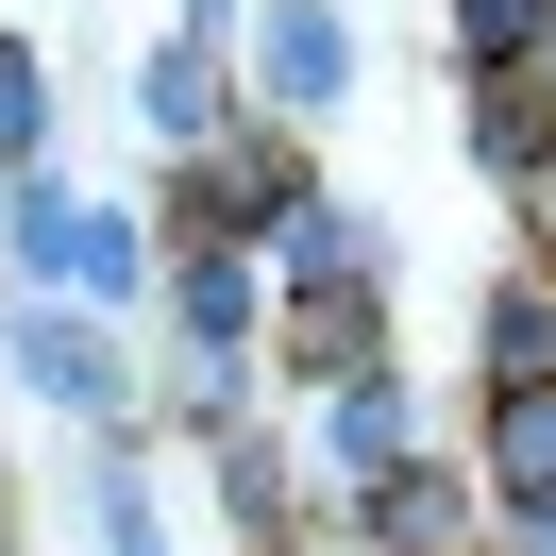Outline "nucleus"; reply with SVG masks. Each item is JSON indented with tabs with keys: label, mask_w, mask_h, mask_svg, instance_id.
Listing matches in <instances>:
<instances>
[{
	"label": "nucleus",
	"mask_w": 556,
	"mask_h": 556,
	"mask_svg": "<svg viewBox=\"0 0 556 556\" xmlns=\"http://www.w3.org/2000/svg\"><path fill=\"white\" fill-rule=\"evenodd\" d=\"M270 85H287V102H338V17L287 0V17H270Z\"/></svg>",
	"instance_id": "obj_2"
},
{
	"label": "nucleus",
	"mask_w": 556,
	"mask_h": 556,
	"mask_svg": "<svg viewBox=\"0 0 556 556\" xmlns=\"http://www.w3.org/2000/svg\"><path fill=\"white\" fill-rule=\"evenodd\" d=\"M186 320H203V338H237V320H253V270H237V253H203V270H186Z\"/></svg>",
	"instance_id": "obj_4"
},
{
	"label": "nucleus",
	"mask_w": 556,
	"mask_h": 556,
	"mask_svg": "<svg viewBox=\"0 0 556 556\" xmlns=\"http://www.w3.org/2000/svg\"><path fill=\"white\" fill-rule=\"evenodd\" d=\"M540 17H556V0H455V35H472V51H522Z\"/></svg>",
	"instance_id": "obj_5"
},
{
	"label": "nucleus",
	"mask_w": 556,
	"mask_h": 556,
	"mask_svg": "<svg viewBox=\"0 0 556 556\" xmlns=\"http://www.w3.org/2000/svg\"><path fill=\"white\" fill-rule=\"evenodd\" d=\"M17 354H35V388H51V405H118V354L85 338V320H35Z\"/></svg>",
	"instance_id": "obj_1"
},
{
	"label": "nucleus",
	"mask_w": 556,
	"mask_h": 556,
	"mask_svg": "<svg viewBox=\"0 0 556 556\" xmlns=\"http://www.w3.org/2000/svg\"><path fill=\"white\" fill-rule=\"evenodd\" d=\"M489 455H506V489H556V388H522V405H506V439H489Z\"/></svg>",
	"instance_id": "obj_3"
}]
</instances>
